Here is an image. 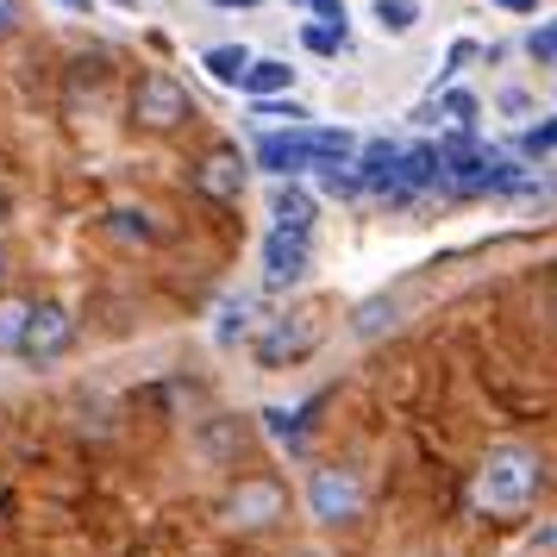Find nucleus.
<instances>
[{
  "label": "nucleus",
  "instance_id": "obj_13",
  "mask_svg": "<svg viewBox=\"0 0 557 557\" xmlns=\"http://www.w3.org/2000/svg\"><path fill=\"white\" fill-rule=\"evenodd\" d=\"M201 70L213 82L238 88V82H245V70H251V51H245V45H213V51H201Z\"/></svg>",
  "mask_w": 557,
  "mask_h": 557
},
{
  "label": "nucleus",
  "instance_id": "obj_29",
  "mask_svg": "<svg viewBox=\"0 0 557 557\" xmlns=\"http://www.w3.org/2000/svg\"><path fill=\"white\" fill-rule=\"evenodd\" d=\"M57 7H63V13H88V7H95V0H57Z\"/></svg>",
  "mask_w": 557,
  "mask_h": 557
},
{
  "label": "nucleus",
  "instance_id": "obj_5",
  "mask_svg": "<svg viewBox=\"0 0 557 557\" xmlns=\"http://www.w3.org/2000/svg\"><path fill=\"white\" fill-rule=\"evenodd\" d=\"M195 120V101H188V88H182L170 70H145L138 88H132V126L145 132H176Z\"/></svg>",
  "mask_w": 557,
  "mask_h": 557
},
{
  "label": "nucleus",
  "instance_id": "obj_14",
  "mask_svg": "<svg viewBox=\"0 0 557 557\" xmlns=\"http://www.w3.org/2000/svg\"><path fill=\"white\" fill-rule=\"evenodd\" d=\"M245 445H251V432L238 426V420H207L201 426V451L207 457H245Z\"/></svg>",
  "mask_w": 557,
  "mask_h": 557
},
{
  "label": "nucleus",
  "instance_id": "obj_22",
  "mask_svg": "<svg viewBox=\"0 0 557 557\" xmlns=\"http://www.w3.org/2000/svg\"><path fill=\"white\" fill-rule=\"evenodd\" d=\"M307 51H320V57H332V51H345V32H326V26H307Z\"/></svg>",
  "mask_w": 557,
  "mask_h": 557
},
{
  "label": "nucleus",
  "instance_id": "obj_31",
  "mask_svg": "<svg viewBox=\"0 0 557 557\" xmlns=\"http://www.w3.org/2000/svg\"><path fill=\"white\" fill-rule=\"evenodd\" d=\"M213 7H257V0H213Z\"/></svg>",
  "mask_w": 557,
  "mask_h": 557
},
{
  "label": "nucleus",
  "instance_id": "obj_9",
  "mask_svg": "<svg viewBox=\"0 0 557 557\" xmlns=\"http://www.w3.org/2000/svg\"><path fill=\"white\" fill-rule=\"evenodd\" d=\"M307 270H313V245L301 232H270L263 238V282L270 288H295V282H307Z\"/></svg>",
  "mask_w": 557,
  "mask_h": 557
},
{
  "label": "nucleus",
  "instance_id": "obj_30",
  "mask_svg": "<svg viewBox=\"0 0 557 557\" xmlns=\"http://www.w3.org/2000/svg\"><path fill=\"white\" fill-rule=\"evenodd\" d=\"M7 213H13V201H7V188H0V226H7Z\"/></svg>",
  "mask_w": 557,
  "mask_h": 557
},
{
  "label": "nucleus",
  "instance_id": "obj_3",
  "mask_svg": "<svg viewBox=\"0 0 557 557\" xmlns=\"http://www.w3.org/2000/svg\"><path fill=\"white\" fill-rule=\"evenodd\" d=\"M213 520L220 532H238V539H251V532H276L288 520V488L276 476H263V470H245V476L226 482V495L213 502Z\"/></svg>",
  "mask_w": 557,
  "mask_h": 557
},
{
  "label": "nucleus",
  "instance_id": "obj_8",
  "mask_svg": "<svg viewBox=\"0 0 557 557\" xmlns=\"http://www.w3.org/2000/svg\"><path fill=\"white\" fill-rule=\"evenodd\" d=\"M245 176H251V163L238 145H213V151L195 163V188H201L207 201H238L245 195Z\"/></svg>",
  "mask_w": 557,
  "mask_h": 557
},
{
  "label": "nucleus",
  "instance_id": "obj_23",
  "mask_svg": "<svg viewBox=\"0 0 557 557\" xmlns=\"http://www.w3.org/2000/svg\"><path fill=\"white\" fill-rule=\"evenodd\" d=\"M445 113H451L457 126H470V120H476V95H463V88H451V95H445Z\"/></svg>",
  "mask_w": 557,
  "mask_h": 557
},
{
  "label": "nucleus",
  "instance_id": "obj_20",
  "mask_svg": "<svg viewBox=\"0 0 557 557\" xmlns=\"http://www.w3.org/2000/svg\"><path fill=\"white\" fill-rule=\"evenodd\" d=\"M251 113L263 120V126H276V120L295 126V120H307V107H295V101H251Z\"/></svg>",
  "mask_w": 557,
  "mask_h": 557
},
{
  "label": "nucleus",
  "instance_id": "obj_36",
  "mask_svg": "<svg viewBox=\"0 0 557 557\" xmlns=\"http://www.w3.org/2000/svg\"><path fill=\"white\" fill-rule=\"evenodd\" d=\"M301 7H307V0H301Z\"/></svg>",
  "mask_w": 557,
  "mask_h": 557
},
{
  "label": "nucleus",
  "instance_id": "obj_28",
  "mask_svg": "<svg viewBox=\"0 0 557 557\" xmlns=\"http://www.w3.org/2000/svg\"><path fill=\"white\" fill-rule=\"evenodd\" d=\"M502 13H539V0H495Z\"/></svg>",
  "mask_w": 557,
  "mask_h": 557
},
{
  "label": "nucleus",
  "instance_id": "obj_11",
  "mask_svg": "<svg viewBox=\"0 0 557 557\" xmlns=\"http://www.w3.org/2000/svg\"><path fill=\"white\" fill-rule=\"evenodd\" d=\"M288 82H295V70H288L282 57H251V70H245L238 88H245L251 101H282V95H288Z\"/></svg>",
  "mask_w": 557,
  "mask_h": 557
},
{
  "label": "nucleus",
  "instance_id": "obj_1",
  "mask_svg": "<svg viewBox=\"0 0 557 557\" xmlns=\"http://www.w3.org/2000/svg\"><path fill=\"white\" fill-rule=\"evenodd\" d=\"M545 495V457L527 445H488L470 476V502L488 520H527Z\"/></svg>",
  "mask_w": 557,
  "mask_h": 557
},
{
  "label": "nucleus",
  "instance_id": "obj_34",
  "mask_svg": "<svg viewBox=\"0 0 557 557\" xmlns=\"http://www.w3.org/2000/svg\"><path fill=\"white\" fill-rule=\"evenodd\" d=\"M426 557H445V552H426Z\"/></svg>",
  "mask_w": 557,
  "mask_h": 557
},
{
  "label": "nucleus",
  "instance_id": "obj_21",
  "mask_svg": "<svg viewBox=\"0 0 557 557\" xmlns=\"http://www.w3.org/2000/svg\"><path fill=\"white\" fill-rule=\"evenodd\" d=\"M527 51L539 57V63H557V20H545V26H532Z\"/></svg>",
  "mask_w": 557,
  "mask_h": 557
},
{
  "label": "nucleus",
  "instance_id": "obj_35",
  "mask_svg": "<svg viewBox=\"0 0 557 557\" xmlns=\"http://www.w3.org/2000/svg\"><path fill=\"white\" fill-rule=\"evenodd\" d=\"M120 7H126V0H120Z\"/></svg>",
  "mask_w": 557,
  "mask_h": 557
},
{
  "label": "nucleus",
  "instance_id": "obj_32",
  "mask_svg": "<svg viewBox=\"0 0 557 557\" xmlns=\"http://www.w3.org/2000/svg\"><path fill=\"white\" fill-rule=\"evenodd\" d=\"M0 282H7V245H0Z\"/></svg>",
  "mask_w": 557,
  "mask_h": 557
},
{
  "label": "nucleus",
  "instance_id": "obj_16",
  "mask_svg": "<svg viewBox=\"0 0 557 557\" xmlns=\"http://www.w3.org/2000/svg\"><path fill=\"white\" fill-rule=\"evenodd\" d=\"M370 20H376L388 38H407V32L420 26V7H413V0H376V7H370Z\"/></svg>",
  "mask_w": 557,
  "mask_h": 557
},
{
  "label": "nucleus",
  "instance_id": "obj_2",
  "mask_svg": "<svg viewBox=\"0 0 557 557\" xmlns=\"http://www.w3.org/2000/svg\"><path fill=\"white\" fill-rule=\"evenodd\" d=\"M357 157L351 132H320V126H288L257 138V170H270L276 182H295L301 170H345Z\"/></svg>",
  "mask_w": 557,
  "mask_h": 557
},
{
  "label": "nucleus",
  "instance_id": "obj_6",
  "mask_svg": "<svg viewBox=\"0 0 557 557\" xmlns=\"http://www.w3.org/2000/svg\"><path fill=\"white\" fill-rule=\"evenodd\" d=\"M76 345V313L63 301H32V320H26V345H20V357H26L32 370H45V363H57V357Z\"/></svg>",
  "mask_w": 557,
  "mask_h": 557
},
{
  "label": "nucleus",
  "instance_id": "obj_17",
  "mask_svg": "<svg viewBox=\"0 0 557 557\" xmlns=\"http://www.w3.org/2000/svg\"><path fill=\"white\" fill-rule=\"evenodd\" d=\"M307 413H313V401H307V407H295V413H288V407H263V420H270V432H276L282 445H301Z\"/></svg>",
  "mask_w": 557,
  "mask_h": 557
},
{
  "label": "nucleus",
  "instance_id": "obj_15",
  "mask_svg": "<svg viewBox=\"0 0 557 557\" xmlns=\"http://www.w3.org/2000/svg\"><path fill=\"white\" fill-rule=\"evenodd\" d=\"M251 326H257V301H251V295H232V301L220 307V326H213V338H220V345H232V338H245Z\"/></svg>",
  "mask_w": 557,
  "mask_h": 557
},
{
  "label": "nucleus",
  "instance_id": "obj_26",
  "mask_svg": "<svg viewBox=\"0 0 557 557\" xmlns=\"http://www.w3.org/2000/svg\"><path fill=\"white\" fill-rule=\"evenodd\" d=\"M527 151H557V120H545V126H532L527 138H520Z\"/></svg>",
  "mask_w": 557,
  "mask_h": 557
},
{
  "label": "nucleus",
  "instance_id": "obj_18",
  "mask_svg": "<svg viewBox=\"0 0 557 557\" xmlns=\"http://www.w3.org/2000/svg\"><path fill=\"white\" fill-rule=\"evenodd\" d=\"M107 232H113V238H157L151 213H138V207H120V213H107Z\"/></svg>",
  "mask_w": 557,
  "mask_h": 557
},
{
  "label": "nucleus",
  "instance_id": "obj_10",
  "mask_svg": "<svg viewBox=\"0 0 557 557\" xmlns=\"http://www.w3.org/2000/svg\"><path fill=\"white\" fill-rule=\"evenodd\" d=\"M270 213H276V232H313V195H307L301 182H276V201H270Z\"/></svg>",
  "mask_w": 557,
  "mask_h": 557
},
{
  "label": "nucleus",
  "instance_id": "obj_19",
  "mask_svg": "<svg viewBox=\"0 0 557 557\" xmlns=\"http://www.w3.org/2000/svg\"><path fill=\"white\" fill-rule=\"evenodd\" d=\"M320 188L338 195V201H357V195H363V182L351 176V163H345V170H320Z\"/></svg>",
  "mask_w": 557,
  "mask_h": 557
},
{
  "label": "nucleus",
  "instance_id": "obj_25",
  "mask_svg": "<svg viewBox=\"0 0 557 557\" xmlns=\"http://www.w3.org/2000/svg\"><path fill=\"white\" fill-rule=\"evenodd\" d=\"M20 26H26V0H0V38H13Z\"/></svg>",
  "mask_w": 557,
  "mask_h": 557
},
{
  "label": "nucleus",
  "instance_id": "obj_7",
  "mask_svg": "<svg viewBox=\"0 0 557 557\" xmlns=\"http://www.w3.org/2000/svg\"><path fill=\"white\" fill-rule=\"evenodd\" d=\"M313 345H320V313H313V307H301V313H282V320H270V332L257 338V363H263V370H282V363L307 357Z\"/></svg>",
  "mask_w": 557,
  "mask_h": 557
},
{
  "label": "nucleus",
  "instance_id": "obj_27",
  "mask_svg": "<svg viewBox=\"0 0 557 557\" xmlns=\"http://www.w3.org/2000/svg\"><path fill=\"white\" fill-rule=\"evenodd\" d=\"M470 57H476V45H470V38H457V45H451V70H463Z\"/></svg>",
  "mask_w": 557,
  "mask_h": 557
},
{
  "label": "nucleus",
  "instance_id": "obj_24",
  "mask_svg": "<svg viewBox=\"0 0 557 557\" xmlns=\"http://www.w3.org/2000/svg\"><path fill=\"white\" fill-rule=\"evenodd\" d=\"M313 13H320V26L326 32H345V0H307Z\"/></svg>",
  "mask_w": 557,
  "mask_h": 557
},
{
  "label": "nucleus",
  "instance_id": "obj_33",
  "mask_svg": "<svg viewBox=\"0 0 557 557\" xmlns=\"http://www.w3.org/2000/svg\"><path fill=\"white\" fill-rule=\"evenodd\" d=\"M552 320H557V288H552Z\"/></svg>",
  "mask_w": 557,
  "mask_h": 557
},
{
  "label": "nucleus",
  "instance_id": "obj_4",
  "mask_svg": "<svg viewBox=\"0 0 557 557\" xmlns=\"http://www.w3.org/2000/svg\"><path fill=\"white\" fill-rule=\"evenodd\" d=\"M363 507H370L363 470H351V463H320V470H307V513H313V527H332V532L357 527Z\"/></svg>",
  "mask_w": 557,
  "mask_h": 557
},
{
  "label": "nucleus",
  "instance_id": "obj_12",
  "mask_svg": "<svg viewBox=\"0 0 557 557\" xmlns=\"http://www.w3.org/2000/svg\"><path fill=\"white\" fill-rule=\"evenodd\" d=\"M26 320H32L26 295H0V357H20V345H26Z\"/></svg>",
  "mask_w": 557,
  "mask_h": 557
}]
</instances>
